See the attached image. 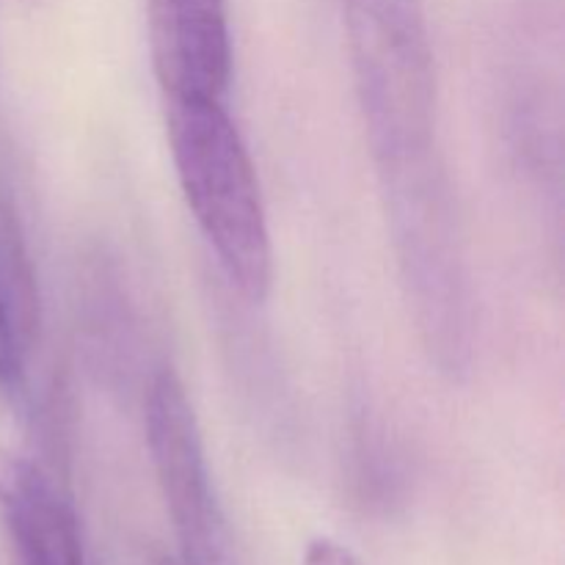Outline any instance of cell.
Here are the masks:
<instances>
[{"instance_id":"obj_1","label":"cell","mask_w":565,"mask_h":565,"mask_svg":"<svg viewBox=\"0 0 565 565\" xmlns=\"http://www.w3.org/2000/svg\"><path fill=\"white\" fill-rule=\"evenodd\" d=\"M342 22L381 193L445 180L423 0H342Z\"/></svg>"},{"instance_id":"obj_2","label":"cell","mask_w":565,"mask_h":565,"mask_svg":"<svg viewBox=\"0 0 565 565\" xmlns=\"http://www.w3.org/2000/svg\"><path fill=\"white\" fill-rule=\"evenodd\" d=\"M169 143L199 232L230 285L263 303L274 285V246L263 193L241 130L221 99H171Z\"/></svg>"},{"instance_id":"obj_3","label":"cell","mask_w":565,"mask_h":565,"mask_svg":"<svg viewBox=\"0 0 565 565\" xmlns=\"http://www.w3.org/2000/svg\"><path fill=\"white\" fill-rule=\"evenodd\" d=\"M147 447L169 508L180 565H237L230 527L210 480L202 428L171 370L152 379L143 403Z\"/></svg>"},{"instance_id":"obj_4","label":"cell","mask_w":565,"mask_h":565,"mask_svg":"<svg viewBox=\"0 0 565 565\" xmlns=\"http://www.w3.org/2000/svg\"><path fill=\"white\" fill-rule=\"evenodd\" d=\"M149 55L166 103L221 99L232 81L226 0H149Z\"/></svg>"},{"instance_id":"obj_5","label":"cell","mask_w":565,"mask_h":565,"mask_svg":"<svg viewBox=\"0 0 565 565\" xmlns=\"http://www.w3.org/2000/svg\"><path fill=\"white\" fill-rule=\"evenodd\" d=\"M0 516L17 565H86L81 524L53 475L0 447Z\"/></svg>"},{"instance_id":"obj_6","label":"cell","mask_w":565,"mask_h":565,"mask_svg":"<svg viewBox=\"0 0 565 565\" xmlns=\"http://www.w3.org/2000/svg\"><path fill=\"white\" fill-rule=\"evenodd\" d=\"M36 334V301L25 257L0 218V390L20 392Z\"/></svg>"},{"instance_id":"obj_7","label":"cell","mask_w":565,"mask_h":565,"mask_svg":"<svg viewBox=\"0 0 565 565\" xmlns=\"http://www.w3.org/2000/svg\"><path fill=\"white\" fill-rule=\"evenodd\" d=\"M303 565H362L351 550L331 539H318L303 552Z\"/></svg>"},{"instance_id":"obj_8","label":"cell","mask_w":565,"mask_h":565,"mask_svg":"<svg viewBox=\"0 0 565 565\" xmlns=\"http://www.w3.org/2000/svg\"><path fill=\"white\" fill-rule=\"evenodd\" d=\"M154 565H180V563H171V561H160V563H154Z\"/></svg>"}]
</instances>
